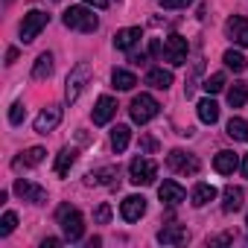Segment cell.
Listing matches in <instances>:
<instances>
[{"mask_svg": "<svg viewBox=\"0 0 248 248\" xmlns=\"http://www.w3.org/2000/svg\"><path fill=\"white\" fill-rule=\"evenodd\" d=\"M56 222L62 225V233H64L67 242H79V239H82V233H85V219H82V213H79L73 204H62V207L56 210Z\"/></svg>", "mask_w": 248, "mask_h": 248, "instance_id": "1", "label": "cell"}, {"mask_svg": "<svg viewBox=\"0 0 248 248\" xmlns=\"http://www.w3.org/2000/svg\"><path fill=\"white\" fill-rule=\"evenodd\" d=\"M62 21H64L67 30H79V32H93V30L99 27L93 9H88V6H70Z\"/></svg>", "mask_w": 248, "mask_h": 248, "instance_id": "2", "label": "cell"}, {"mask_svg": "<svg viewBox=\"0 0 248 248\" xmlns=\"http://www.w3.org/2000/svg\"><path fill=\"white\" fill-rule=\"evenodd\" d=\"M129 111H132V120L143 126V123H149L152 117H158L161 105H158V99H155L152 93H140V96L132 99V108H129Z\"/></svg>", "mask_w": 248, "mask_h": 248, "instance_id": "3", "label": "cell"}, {"mask_svg": "<svg viewBox=\"0 0 248 248\" xmlns=\"http://www.w3.org/2000/svg\"><path fill=\"white\" fill-rule=\"evenodd\" d=\"M155 175H158V164H155L152 158H135V161H132V167H129V181H132V184H138V187L152 184V181H155Z\"/></svg>", "mask_w": 248, "mask_h": 248, "instance_id": "4", "label": "cell"}, {"mask_svg": "<svg viewBox=\"0 0 248 248\" xmlns=\"http://www.w3.org/2000/svg\"><path fill=\"white\" fill-rule=\"evenodd\" d=\"M88 79H91V64H88V62H79V64L70 70V76H67V88H64V96H67L70 102H76V99H79V93L85 91Z\"/></svg>", "mask_w": 248, "mask_h": 248, "instance_id": "5", "label": "cell"}, {"mask_svg": "<svg viewBox=\"0 0 248 248\" xmlns=\"http://www.w3.org/2000/svg\"><path fill=\"white\" fill-rule=\"evenodd\" d=\"M47 24H50V15H47V12H41V9L27 12L24 21H21V41H35L38 32H41Z\"/></svg>", "mask_w": 248, "mask_h": 248, "instance_id": "6", "label": "cell"}, {"mask_svg": "<svg viewBox=\"0 0 248 248\" xmlns=\"http://www.w3.org/2000/svg\"><path fill=\"white\" fill-rule=\"evenodd\" d=\"M167 167H170L172 172L196 175V172H199V158L190 155V152H184V149H172V152L167 155Z\"/></svg>", "mask_w": 248, "mask_h": 248, "instance_id": "7", "label": "cell"}, {"mask_svg": "<svg viewBox=\"0 0 248 248\" xmlns=\"http://www.w3.org/2000/svg\"><path fill=\"white\" fill-rule=\"evenodd\" d=\"M161 59L170 62V64H184V62H187V38H181V35H170V38L164 41V53H161Z\"/></svg>", "mask_w": 248, "mask_h": 248, "instance_id": "8", "label": "cell"}, {"mask_svg": "<svg viewBox=\"0 0 248 248\" xmlns=\"http://www.w3.org/2000/svg\"><path fill=\"white\" fill-rule=\"evenodd\" d=\"M225 35H228L233 44L248 47V18H242V15H231V18L225 21Z\"/></svg>", "mask_w": 248, "mask_h": 248, "instance_id": "9", "label": "cell"}, {"mask_svg": "<svg viewBox=\"0 0 248 248\" xmlns=\"http://www.w3.org/2000/svg\"><path fill=\"white\" fill-rule=\"evenodd\" d=\"M143 213H146V199H143V196H126V199H123L120 216L126 219V222H138Z\"/></svg>", "mask_w": 248, "mask_h": 248, "instance_id": "10", "label": "cell"}, {"mask_svg": "<svg viewBox=\"0 0 248 248\" xmlns=\"http://www.w3.org/2000/svg\"><path fill=\"white\" fill-rule=\"evenodd\" d=\"M15 193H18L24 202H32V204H44V202H47V190L38 187V184H32V181H24V178L15 181Z\"/></svg>", "mask_w": 248, "mask_h": 248, "instance_id": "11", "label": "cell"}, {"mask_svg": "<svg viewBox=\"0 0 248 248\" xmlns=\"http://www.w3.org/2000/svg\"><path fill=\"white\" fill-rule=\"evenodd\" d=\"M117 114V99L114 96H99L93 105V126H105L111 123V117Z\"/></svg>", "mask_w": 248, "mask_h": 248, "instance_id": "12", "label": "cell"}, {"mask_svg": "<svg viewBox=\"0 0 248 248\" xmlns=\"http://www.w3.org/2000/svg\"><path fill=\"white\" fill-rule=\"evenodd\" d=\"M62 123V108H56V105H50V108H44L38 117H35V132L38 135H47V132H53L56 126Z\"/></svg>", "mask_w": 248, "mask_h": 248, "instance_id": "13", "label": "cell"}, {"mask_svg": "<svg viewBox=\"0 0 248 248\" xmlns=\"http://www.w3.org/2000/svg\"><path fill=\"white\" fill-rule=\"evenodd\" d=\"M158 196H161L164 204H181V202L187 199V190H184L178 181H164V184L158 187Z\"/></svg>", "mask_w": 248, "mask_h": 248, "instance_id": "14", "label": "cell"}, {"mask_svg": "<svg viewBox=\"0 0 248 248\" xmlns=\"http://www.w3.org/2000/svg\"><path fill=\"white\" fill-rule=\"evenodd\" d=\"M187 239H190V233L184 225H164L158 231V242H164V245H181Z\"/></svg>", "mask_w": 248, "mask_h": 248, "instance_id": "15", "label": "cell"}, {"mask_svg": "<svg viewBox=\"0 0 248 248\" xmlns=\"http://www.w3.org/2000/svg\"><path fill=\"white\" fill-rule=\"evenodd\" d=\"M140 38H143L140 27H126V30H120V32L114 35V47H117V50H132Z\"/></svg>", "mask_w": 248, "mask_h": 248, "instance_id": "16", "label": "cell"}, {"mask_svg": "<svg viewBox=\"0 0 248 248\" xmlns=\"http://www.w3.org/2000/svg\"><path fill=\"white\" fill-rule=\"evenodd\" d=\"M239 167V158H236V152H228V149H222L216 158H213V170L219 172V175H233V170Z\"/></svg>", "mask_w": 248, "mask_h": 248, "instance_id": "17", "label": "cell"}, {"mask_svg": "<svg viewBox=\"0 0 248 248\" xmlns=\"http://www.w3.org/2000/svg\"><path fill=\"white\" fill-rule=\"evenodd\" d=\"M216 196H219V190H216L213 184H196L193 193H190V202H193L196 207H204V204H210Z\"/></svg>", "mask_w": 248, "mask_h": 248, "instance_id": "18", "label": "cell"}, {"mask_svg": "<svg viewBox=\"0 0 248 248\" xmlns=\"http://www.w3.org/2000/svg\"><path fill=\"white\" fill-rule=\"evenodd\" d=\"M146 85H152V88H158V91H167V88L172 85V73L164 70V67H152V70L146 73Z\"/></svg>", "mask_w": 248, "mask_h": 248, "instance_id": "19", "label": "cell"}, {"mask_svg": "<svg viewBox=\"0 0 248 248\" xmlns=\"http://www.w3.org/2000/svg\"><path fill=\"white\" fill-rule=\"evenodd\" d=\"M76 158H79V152H76L73 146H64V149L59 152V158H56V175H67L70 167L76 164Z\"/></svg>", "mask_w": 248, "mask_h": 248, "instance_id": "20", "label": "cell"}, {"mask_svg": "<svg viewBox=\"0 0 248 248\" xmlns=\"http://www.w3.org/2000/svg\"><path fill=\"white\" fill-rule=\"evenodd\" d=\"M196 108H199V120H202V123H207V126H213V123L219 120V105H216L210 96H207V99H202Z\"/></svg>", "mask_w": 248, "mask_h": 248, "instance_id": "21", "label": "cell"}, {"mask_svg": "<svg viewBox=\"0 0 248 248\" xmlns=\"http://www.w3.org/2000/svg\"><path fill=\"white\" fill-rule=\"evenodd\" d=\"M53 76V53H41L32 67V79H50Z\"/></svg>", "mask_w": 248, "mask_h": 248, "instance_id": "22", "label": "cell"}, {"mask_svg": "<svg viewBox=\"0 0 248 248\" xmlns=\"http://www.w3.org/2000/svg\"><path fill=\"white\" fill-rule=\"evenodd\" d=\"M239 207H242V190H239V187H225L222 210H225V213H236Z\"/></svg>", "mask_w": 248, "mask_h": 248, "instance_id": "23", "label": "cell"}, {"mask_svg": "<svg viewBox=\"0 0 248 248\" xmlns=\"http://www.w3.org/2000/svg\"><path fill=\"white\" fill-rule=\"evenodd\" d=\"M129 140H132V132H129V126H117V129L111 132V149H114V152H126Z\"/></svg>", "mask_w": 248, "mask_h": 248, "instance_id": "24", "label": "cell"}, {"mask_svg": "<svg viewBox=\"0 0 248 248\" xmlns=\"http://www.w3.org/2000/svg\"><path fill=\"white\" fill-rule=\"evenodd\" d=\"M111 82H114L117 91H132V88L138 85V76L129 73V70H114V73H111Z\"/></svg>", "mask_w": 248, "mask_h": 248, "instance_id": "25", "label": "cell"}, {"mask_svg": "<svg viewBox=\"0 0 248 248\" xmlns=\"http://www.w3.org/2000/svg\"><path fill=\"white\" fill-rule=\"evenodd\" d=\"M245 99H248V88H245L242 82H233V85L228 88V105H231V108H242Z\"/></svg>", "mask_w": 248, "mask_h": 248, "instance_id": "26", "label": "cell"}, {"mask_svg": "<svg viewBox=\"0 0 248 248\" xmlns=\"http://www.w3.org/2000/svg\"><path fill=\"white\" fill-rule=\"evenodd\" d=\"M44 155H47V152H44L41 146H32V149H27V152L15 161V167H38V164L44 161Z\"/></svg>", "mask_w": 248, "mask_h": 248, "instance_id": "27", "label": "cell"}, {"mask_svg": "<svg viewBox=\"0 0 248 248\" xmlns=\"http://www.w3.org/2000/svg\"><path fill=\"white\" fill-rule=\"evenodd\" d=\"M228 135H231L233 140H245V143H248V123L239 120V117H231V120H228Z\"/></svg>", "mask_w": 248, "mask_h": 248, "instance_id": "28", "label": "cell"}, {"mask_svg": "<svg viewBox=\"0 0 248 248\" xmlns=\"http://www.w3.org/2000/svg\"><path fill=\"white\" fill-rule=\"evenodd\" d=\"M222 62H225L228 70H233V73H242V70H245V56L236 53V50H228V53L222 56Z\"/></svg>", "mask_w": 248, "mask_h": 248, "instance_id": "29", "label": "cell"}, {"mask_svg": "<svg viewBox=\"0 0 248 248\" xmlns=\"http://www.w3.org/2000/svg\"><path fill=\"white\" fill-rule=\"evenodd\" d=\"M117 175V167H102V170H96V172H91L88 175V181L91 184H111V178Z\"/></svg>", "mask_w": 248, "mask_h": 248, "instance_id": "30", "label": "cell"}, {"mask_svg": "<svg viewBox=\"0 0 248 248\" xmlns=\"http://www.w3.org/2000/svg\"><path fill=\"white\" fill-rule=\"evenodd\" d=\"M15 225H18V213L15 210H6L3 219H0V236H9L15 231Z\"/></svg>", "mask_w": 248, "mask_h": 248, "instance_id": "31", "label": "cell"}, {"mask_svg": "<svg viewBox=\"0 0 248 248\" xmlns=\"http://www.w3.org/2000/svg\"><path fill=\"white\" fill-rule=\"evenodd\" d=\"M222 88H225V73H213V76L204 79V91L207 93H219Z\"/></svg>", "mask_w": 248, "mask_h": 248, "instance_id": "32", "label": "cell"}, {"mask_svg": "<svg viewBox=\"0 0 248 248\" xmlns=\"http://www.w3.org/2000/svg\"><path fill=\"white\" fill-rule=\"evenodd\" d=\"M24 117H27V108H24V102H15V105H12V111H9V123H12V126H21V123H24Z\"/></svg>", "mask_w": 248, "mask_h": 248, "instance_id": "33", "label": "cell"}, {"mask_svg": "<svg viewBox=\"0 0 248 248\" xmlns=\"http://www.w3.org/2000/svg\"><path fill=\"white\" fill-rule=\"evenodd\" d=\"M108 219H111V204H99L93 210V222L96 225H108Z\"/></svg>", "mask_w": 248, "mask_h": 248, "instance_id": "34", "label": "cell"}, {"mask_svg": "<svg viewBox=\"0 0 248 248\" xmlns=\"http://www.w3.org/2000/svg\"><path fill=\"white\" fill-rule=\"evenodd\" d=\"M193 0H161V6L164 9H184V6H190Z\"/></svg>", "mask_w": 248, "mask_h": 248, "instance_id": "35", "label": "cell"}, {"mask_svg": "<svg viewBox=\"0 0 248 248\" xmlns=\"http://www.w3.org/2000/svg\"><path fill=\"white\" fill-rule=\"evenodd\" d=\"M231 242V236L228 233H222V236H213V239H207V245H228Z\"/></svg>", "mask_w": 248, "mask_h": 248, "instance_id": "36", "label": "cell"}, {"mask_svg": "<svg viewBox=\"0 0 248 248\" xmlns=\"http://www.w3.org/2000/svg\"><path fill=\"white\" fill-rule=\"evenodd\" d=\"M15 59H18V50L9 47V50H6V64H15Z\"/></svg>", "mask_w": 248, "mask_h": 248, "instance_id": "37", "label": "cell"}, {"mask_svg": "<svg viewBox=\"0 0 248 248\" xmlns=\"http://www.w3.org/2000/svg\"><path fill=\"white\" fill-rule=\"evenodd\" d=\"M59 242H62V239H56V236H47V239L41 242V248H56Z\"/></svg>", "mask_w": 248, "mask_h": 248, "instance_id": "38", "label": "cell"}, {"mask_svg": "<svg viewBox=\"0 0 248 248\" xmlns=\"http://www.w3.org/2000/svg\"><path fill=\"white\" fill-rule=\"evenodd\" d=\"M85 3H91V6H96V9H105L108 0H85Z\"/></svg>", "mask_w": 248, "mask_h": 248, "instance_id": "39", "label": "cell"}, {"mask_svg": "<svg viewBox=\"0 0 248 248\" xmlns=\"http://www.w3.org/2000/svg\"><path fill=\"white\" fill-rule=\"evenodd\" d=\"M242 175H245V178H248V155H245V158H242Z\"/></svg>", "mask_w": 248, "mask_h": 248, "instance_id": "40", "label": "cell"}, {"mask_svg": "<svg viewBox=\"0 0 248 248\" xmlns=\"http://www.w3.org/2000/svg\"><path fill=\"white\" fill-rule=\"evenodd\" d=\"M245 225H248V219H245Z\"/></svg>", "mask_w": 248, "mask_h": 248, "instance_id": "41", "label": "cell"}]
</instances>
